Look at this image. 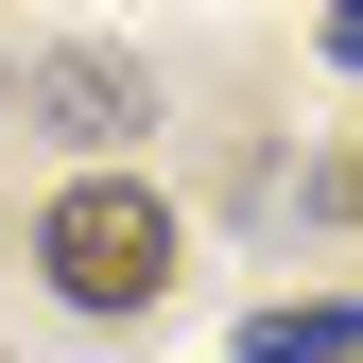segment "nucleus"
<instances>
[{"label":"nucleus","mask_w":363,"mask_h":363,"mask_svg":"<svg viewBox=\"0 0 363 363\" xmlns=\"http://www.w3.org/2000/svg\"><path fill=\"white\" fill-rule=\"evenodd\" d=\"M35 259H52L69 311H156L173 294V208L139 191V173H69L52 225H35Z\"/></svg>","instance_id":"1"},{"label":"nucleus","mask_w":363,"mask_h":363,"mask_svg":"<svg viewBox=\"0 0 363 363\" xmlns=\"http://www.w3.org/2000/svg\"><path fill=\"white\" fill-rule=\"evenodd\" d=\"M35 121H52V139H139L156 86L121 69V52H52V69H35Z\"/></svg>","instance_id":"2"},{"label":"nucleus","mask_w":363,"mask_h":363,"mask_svg":"<svg viewBox=\"0 0 363 363\" xmlns=\"http://www.w3.org/2000/svg\"><path fill=\"white\" fill-rule=\"evenodd\" d=\"M242 363H363V311H259Z\"/></svg>","instance_id":"3"},{"label":"nucleus","mask_w":363,"mask_h":363,"mask_svg":"<svg viewBox=\"0 0 363 363\" xmlns=\"http://www.w3.org/2000/svg\"><path fill=\"white\" fill-rule=\"evenodd\" d=\"M329 52H346V69H363V0H329Z\"/></svg>","instance_id":"4"}]
</instances>
